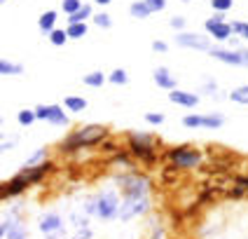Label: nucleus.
I'll return each instance as SVG.
<instances>
[{
	"mask_svg": "<svg viewBox=\"0 0 248 239\" xmlns=\"http://www.w3.org/2000/svg\"><path fill=\"white\" fill-rule=\"evenodd\" d=\"M108 80H110L112 84H126L129 82V75H126V70L124 68H115L110 75H108Z\"/></svg>",
	"mask_w": 248,
	"mask_h": 239,
	"instance_id": "obj_26",
	"label": "nucleus"
},
{
	"mask_svg": "<svg viewBox=\"0 0 248 239\" xmlns=\"http://www.w3.org/2000/svg\"><path fill=\"white\" fill-rule=\"evenodd\" d=\"M129 148H131V155L138 157V159H143V162H155V148H152V139L148 134H131L129 136Z\"/></svg>",
	"mask_w": 248,
	"mask_h": 239,
	"instance_id": "obj_3",
	"label": "nucleus"
},
{
	"mask_svg": "<svg viewBox=\"0 0 248 239\" xmlns=\"http://www.w3.org/2000/svg\"><path fill=\"white\" fill-rule=\"evenodd\" d=\"M49 42L54 45V47H61V45H66V40H68V31H61V28H54L49 35Z\"/></svg>",
	"mask_w": 248,
	"mask_h": 239,
	"instance_id": "obj_22",
	"label": "nucleus"
},
{
	"mask_svg": "<svg viewBox=\"0 0 248 239\" xmlns=\"http://www.w3.org/2000/svg\"><path fill=\"white\" fill-rule=\"evenodd\" d=\"M176 42H178L180 47H187V49H199V52H208V49H211L208 38L199 35V33H185V31H178Z\"/></svg>",
	"mask_w": 248,
	"mask_h": 239,
	"instance_id": "obj_9",
	"label": "nucleus"
},
{
	"mask_svg": "<svg viewBox=\"0 0 248 239\" xmlns=\"http://www.w3.org/2000/svg\"><path fill=\"white\" fill-rule=\"evenodd\" d=\"M35 115H38V120H47V106H38Z\"/></svg>",
	"mask_w": 248,
	"mask_h": 239,
	"instance_id": "obj_36",
	"label": "nucleus"
},
{
	"mask_svg": "<svg viewBox=\"0 0 248 239\" xmlns=\"http://www.w3.org/2000/svg\"><path fill=\"white\" fill-rule=\"evenodd\" d=\"M68 38H73V40H80V38H84L87 35V21H78V24H68Z\"/></svg>",
	"mask_w": 248,
	"mask_h": 239,
	"instance_id": "obj_18",
	"label": "nucleus"
},
{
	"mask_svg": "<svg viewBox=\"0 0 248 239\" xmlns=\"http://www.w3.org/2000/svg\"><path fill=\"white\" fill-rule=\"evenodd\" d=\"M94 24H96V26H101V28H110V26H112L110 14H106V12L94 14Z\"/></svg>",
	"mask_w": 248,
	"mask_h": 239,
	"instance_id": "obj_29",
	"label": "nucleus"
},
{
	"mask_svg": "<svg viewBox=\"0 0 248 239\" xmlns=\"http://www.w3.org/2000/svg\"><path fill=\"white\" fill-rule=\"evenodd\" d=\"M2 2H7V0H2Z\"/></svg>",
	"mask_w": 248,
	"mask_h": 239,
	"instance_id": "obj_40",
	"label": "nucleus"
},
{
	"mask_svg": "<svg viewBox=\"0 0 248 239\" xmlns=\"http://www.w3.org/2000/svg\"><path fill=\"white\" fill-rule=\"evenodd\" d=\"M225 120H222V115H216V112H211V115H185V120H183V125L190 127V129H197V127H206V129H218Z\"/></svg>",
	"mask_w": 248,
	"mask_h": 239,
	"instance_id": "obj_10",
	"label": "nucleus"
},
{
	"mask_svg": "<svg viewBox=\"0 0 248 239\" xmlns=\"http://www.w3.org/2000/svg\"><path fill=\"white\" fill-rule=\"evenodd\" d=\"M61 225H63V221H61L59 213H47V216L40 218L38 227H40L42 235H56V232H61Z\"/></svg>",
	"mask_w": 248,
	"mask_h": 239,
	"instance_id": "obj_13",
	"label": "nucleus"
},
{
	"mask_svg": "<svg viewBox=\"0 0 248 239\" xmlns=\"http://www.w3.org/2000/svg\"><path fill=\"white\" fill-rule=\"evenodd\" d=\"M232 28H234L236 35H241V38H246V40H248V24H244V21H234V24H232Z\"/></svg>",
	"mask_w": 248,
	"mask_h": 239,
	"instance_id": "obj_31",
	"label": "nucleus"
},
{
	"mask_svg": "<svg viewBox=\"0 0 248 239\" xmlns=\"http://www.w3.org/2000/svg\"><path fill=\"white\" fill-rule=\"evenodd\" d=\"M145 2L152 7V12H162L166 7V0H145Z\"/></svg>",
	"mask_w": 248,
	"mask_h": 239,
	"instance_id": "obj_33",
	"label": "nucleus"
},
{
	"mask_svg": "<svg viewBox=\"0 0 248 239\" xmlns=\"http://www.w3.org/2000/svg\"><path fill=\"white\" fill-rule=\"evenodd\" d=\"M169 101H171V103H176V106L194 108V106L199 103V94H192V92H180V89H171Z\"/></svg>",
	"mask_w": 248,
	"mask_h": 239,
	"instance_id": "obj_12",
	"label": "nucleus"
},
{
	"mask_svg": "<svg viewBox=\"0 0 248 239\" xmlns=\"http://www.w3.org/2000/svg\"><path fill=\"white\" fill-rule=\"evenodd\" d=\"M82 80H84V84H87V87H103V82H106V75H103L101 70H94V73L84 75Z\"/></svg>",
	"mask_w": 248,
	"mask_h": 239,
	"instance_id": "obj_21",
	"label": "nucleus"
},
{
	"mask_svg": "<svg viewBox=\"0 0 248 239\" xmlns=\"http://www.w3.org/2000/svg\"><path fill=\"white\" fill-rule=\"evenodd\" d=\"M236 183H239V185H241L244 190H246V188H248V178H236Z\"/></svg>",
	"mask_w": 248,
	"mask_h": 239,
	"instance_id": "obj_37",
	"label": "nucleus"
},
{
	"mask_svg": "<svg viewBox=\"0 0 248 239\" xmlns=\"http://www.w3.org/2000/svg\"><path fill=\"white\" fill-rule=\"evenodd\" d=\"M204 28H206L208 33H211V38H216V40H230V35L234 33L232 24H227V21H225L222 12H216V16L206 19Z\"/></svg>",
	"mask_w": 248,
	"mask_h": 239,
	"instance_id": "obj_8",
	"label": "nucleus"
},
{
	"mask_svg": "<svg viewBox=\"0 0 248 239\" xmlns=\"http://www.w3.org/2000/svg\"><path fill=\"white\" fill-rule=\"evenodd\" d=\"M145 120H148L150 125H162V122H164V115H162V112H148Z\"/></svg>",
	"mask_w": 248,
	"mask_h": 239,
	"instance_id": "obj_32",
	"label": "nucleus"
},
{
	"mask_svg": "<svg viewBox=\"0 0 248 239\" xmlns=\"http://www.w3.org/2000/svg\"><path fill=\"white\" fill-rule=\"evenodd\" d=\"M152 49H155V52H166V49H169V45L162 42V40H155L152 42Z\"/></svg>",
	"mask_w": 248,
	"mask_h": 239,
	"instance_id": "obj_35",
	"label": "nucleus"
},
{
	"mask_svg": "<svg viewBox=\"0 0 248 239\" xmlns=\"http://www.w3.org/2000/svg\"><path fill=\"white\" fill-rule=\"evenodd\" d=\"M94 2H96V5H110L112 0H94Z\"/></svg>",
	"mask_w": 248,
	"mask_h": 239,
	"instance_id": "obj_38",
	"label": "nucleus"
},
{
	"mask_svg": "<svg viewBox=\"0 0 248 239\" xmlns=\"http://www.w3.org/2000/svg\"><path fill=\"white\" fill-rule=\"evenodd\" d=\"M80 7H82L80 0H61V10H63L66 14H75Z\"/></svg>",
	"mask_w": 248,
	"mask_h": 239,
	"instance_id": "obj_27",
	"label": "nucleus"
},
{
	"mask_svg": "<svg viewBox=\"0 0 248 239\" xmlns=\"http://www.w3.org/2000/svg\"><path fill=\"white\" fill-rule=\"evenodd\" d=\"M183 2H190V0H183Z\"/></svg>",
	"mask_w": 248,
	"mask_h": 239,
	"instance_id": "obj_39",
	"label": "nucleus"
},
{
	"mask_svg": "<svg viewBox=\"0 0 248 239\" xmlns=\"http://www.w3.org/2000/svg\"><path fill=\"white\" fill-rule=\"evenodd\" d=\"M66 108L70 112H82L87 108V98H80V96H66Z\"/></svg>",
	"mask_w": 248,
	"mask_h": 239,
	"instance_id": "obj_20",
	"label": "nucleus"
},
{
	"mask_svg": "<svg viewBox=\"0 0 248 239\" xmlns=\"http://www.w3.org/2000/svg\"><path fill=\"white\" fill-rule=\"evenodd\" d=\"M169 159L173 162L176 169H192L202 162V153L197 148H187V145H180V148H173L169 150Z\"/></svg>",
	"mask_w": 248,
	"mask_h": 239,
	"instance_id": "obj_4",
	"label": "nucleus"
},
{
	"mask_svg": "<svg viewBox=\"0 0 248 239\" xmlns=\"http://www.w3.org/2000/svg\"><path fill=\"white\" fill-rule=\"evenodd\" d=\"M0 235L2 239H26V227L19 223L16 216H5L0 225Z\"/></svg>",
	"mask_w": 248,
	"mask_h": 239,
	"instance_id": "obj_11",
	"label": "nucleus"
},
{
	"mask_svg": "<svg viewBox=\"0 0 248 239\" xmlns=\"http://www.w3.org/2000/svg\"><path fill=\"white\" fill-rule=\"evenodd\" d=\"M106 127H98V125H89V127H82L78 131H73L68 139L63 141V150H80V148H89V145H96L101 141L106 139Z\"/></svg>",
	"mask_w": 248,
	"mask_h": 239,
	"instance_id": "obj_1",
	"label": "nucleus"
},
{
	"mask_svg": "<svg viewBox=\"0 0 248 239\" xmlns=\"http://www.w3.org/2000/svg\"><path fill=\"white\" fill-rule=\"evenodd\" d=\"M45 155H47V150H35V153L31 155V157H28L26 159V167H35V164H38V162H40V159H45Z\"/></svg>",
	"mask_w": 248,
	"mask_h": 239,
	"instance_id": "obj_30",
	"label": "nucleus"
},
{
	"mask_svg": "<svg viewBox=\"0 0 248 239\" xmlns=\"http://www.w3.org/2000/svg\"><path fill=\"white\" fill-rule=\"evenodd\" d=\"M47 122H52V125L56 127H66L68 125V115L63 112V108L61 106H47Z\"/></svg>",
	"mask_w": 248,
	"mask_h": 239,
	"instance_id": "obj_14",
	"label": "nucleus"
},
{
	"mask_svg": "<svg viewBox=\"0 0 248 239\" xmlns=\"http://www.w3.org/2000/svg\"><path fill=\"white\" fill-rule=\"evenodd\" d=\"M117 185H120V190L124 192V197L148 195V190H150V181H148L145 176H140V174H126V176H120V178H117Z\"/></svg>",
	"mask_w": 248,
	"mask_h": 239,
	"instance_id": "obj_5",
	"label": "nucleus"
},
{
	"mask_svg": "<svg viewBox=\"0 0 248 239\" xmlns=\"http://www.w3.org/2000/svg\"><path fill=\"white\" fill-rule=\"evenodd\" d=\"M230 98H232L234 103H244V106H248V84H244V87H236V89H232V94H230Z\"/></svg>",
	"mask_w": 248,
	"mask_h": 239,
	"instance_id": "obj_24",
	"label": "nucleus"
},
{
	"mask_svg": "<svg viewBox=\"0 0 248 239\" xmlns=\"http://www.w3.org/2000/svg\"><path fill=\"white\" fill-rule=\"evenodd\" d=\"M129 12H131L134 19H148V16L152 14V7L145 2V0H136V2H131Z\"/></svg>",
	"mask_w": 248,
	"mask_h": 239,
	"instance_id": "obj_17",
	"label": "nucleus"
},
{
	"mask_svg": "<svg viewBox=\"0 0 248 239\" xmlns=\"http://www.w3.org/2000/svg\"><path fill=\"white\" fill-rule=\"evenodd\" d=\"M92 19V5H82L75 14H68V24H78V21H87Z\"/></svg>",
	"mask_w": 248,
	"mask_h": 239,
	"instance_id": "obj_19",
	"label": "nucleus"
},
{
	"mask_svg": "<svg viewBox=\"0 0 248 239\" xmlns=\"http://www.w3.org/2000/svg\"><path fill=\"white\" fill-rule=\"evenodd\" d=\"M155 82H157V87H162V89H176V78L169 73L166 68H157L155 70Z\"/></svg>",
	"mask_w": 248,
	"mask_h": 239,
	"instance_id": "obj_15",
	"label": "nucleus"
},
{
	"mask_svg": "<svg viewBox=\"0 0 248 239\" xmlns=\"http://www.w3.org/2000/svg\"><path fill=\"white\" fill-rule=\"evenodd\" d=\"M56 10H47V12H42L40 14V19H38V26H40V31L45 33V35H49L52 31H54L56 26Z\"/></svg>",
	"mask_w": 248,
	"mask_h": 239,
	"instance_id": "obj_16",
	"label": "nucleus"
},
{
	"mask_svg": "<svg viewBox=\"0 0 248 239\" xmlns=\"http://www.w3.org/2000/svg\"><path fill=\"white\" fill-rule=\"evenodd\" d=\"M35 120H38L35 111H19V115H16V122H19L21 127H31Z\"/></svg>",
	"mask_w": 248,
	"mask_h": 239,
	"instance_id": "obj_25",
	"label": "nucleus"
},
{
	"mask_svg": "<svg viewBox=\"0 0 248 239\" xmlns=\"http://www.w3.org/2000/svg\"><path fill=\"white\" fill-rule=\"evenodd\" d=\"M150 207V199L148 195H129L124 197V202L120 204V211H117V218L120 221H131L134 216H140L145 213Z\"/></svg>",
	"mask_w": 248,
	"mask_h": 239,
	"instance_id": "obj_2",
	"label": "nucleus"
},
{
	"mask_svg": "<svg viewBox=\"0 0 248 239\" xmlns=\"http://www.w3.org/2000/svg\"><path fill=\"white\" fill-rule=\"evenodd\" d=\"M232 5H234V0H211V7L216 12H227V10H232Z\"/></svg>",
	"mask_w": 248,
	"mask_h": 239,
	"instance_id": "obj_28",
	"label": "nucleus"
},
{
	"mask_svg": "<svg viewBox=\"0 0 248 239\" xmlns=\"http://www.w3.org/2000/svg\"><path fill=\"white\" fill-rule=\"evenodd\" d=\"M120 211V202H117V195L108 190V192H101V195L94 199V213L98 218L108 221V218H115Z\"/></svg>",
	"mask_w": 248,
	"mask_h": 239,
	"instance_id": "obj_6",
	"label": "nucleus"
},
{
	"mask_svg": "<svg viewBox=\"0 0 248 239\" xmlns=\"http://www.w3.org/2000/svg\"><path fill=\"white\" fill-rule=\"evenodd\" d=\"M0 73H2V75H21V73H24V66L12 64V61H0Z\"/></svg>",
	"mask_w": 248,
	"mask_h": 239,
	"instance_id": "obj_23",
	"label": "nucleus"
},
{
	"mask_svg": "<svg viewBox=\"0 0 248 239\" xmlns=\"http://www.w3.org/2000/svg\"><path fill=\"white\" fill-rule=\"evenodd\" d=\"M171 26L176 28V31H183V28H185V19H183V16H173V19H171Z\"/></svg>",
	"mask_w": 248,
	"mask_h": 239,
	"instance_id": "obj_34",
	"label": "nucleus"
},
{
	"mask_svg": "<svg viewBox=\"0 0 248 239\" xmlns=\"http://www.w3.org/2000/svg\"><path fill=\"white\" fill-rule=\"evenodd\" d=\"M208 54L216 61L230 64V66H248V49H227V47H211Z\"/></svg>",
	"mask_w": 248,
	"mask_h": 239,
	"instance_id": "obj_7",
	"label": "nucleus"
}]
</instances>
